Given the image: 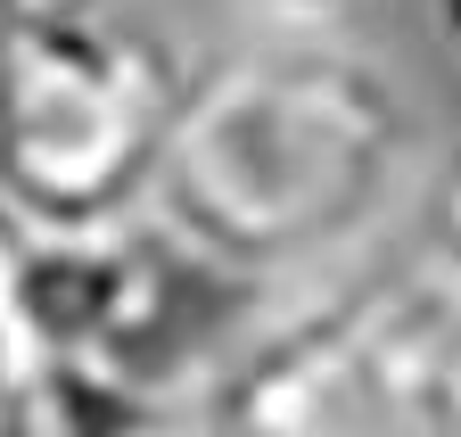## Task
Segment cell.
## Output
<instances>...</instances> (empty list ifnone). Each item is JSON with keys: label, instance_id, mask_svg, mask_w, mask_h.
Segmentation results:
<instances>
[{"label": "cell", "instance_id": "obj_1", "mask_svg": "<svg viewBox=\"0 0 461 437\" xmlns=\"http://www.w3.org/2000/svg\"><path fill=\"white\" fill-rule=\"evenodd\" d=\"M403 182V83L338 33H280L190 83L149 214L222 281H264L363 240Z\"/></svg>", "mask_w": 461, "mask_h": 437}, {"label": "cell", "instance_id": "obj_2", "mask_svg": "<svg viewBox=\"0 0 461 437\" xmlns=\"http://www.w3.org/2000/svg\"><path fill=\"white\" fill-rule=\"evenodd\" d=\"M182 99L115 0H0V223L83 240L149 214Z\"/></svg>", "mask_w": 461, "mask_h": 437}, {"label": "cell", "instance_id": "obj_3", "mask_svg": "<svg viewBox=\"0 0 461 437\" xmlns=\"http://www.w3.org/2000/svg\"><path fill=\"white\" fill-rule=\"evenodd\" d=\"M198 421L206 437H461V297L420 264L330 297L230 355Z\"/></svg>", "mask_w": 461, "mask_h": 437}, {"label": "cell", "instance_id": "obj_4", "mask_svg": "<svg viewBox=\"0 0 461 437\" xmlns=\"http://www.w3.org/2000/svg\"><path fill=\"white\" fill-rule=\"evenodd\" d=\"M222 289L230 281L198 264L157 214L83 240L17 232L25 363H75L165 405H198L222 371Z\"/></svg>", "mask_w": 461, "mask_h": 437}, {"label": "cell", "instance_id": "obj_5", "mask_svg": "<svg viewBox=\"0 0 461 437\" xmlns=\"http://www.w3.org/2000/svg\"><path fill=\"white\" fill-rule=\"evenodd\" d=\"M0 437H206V421L198 405L115 388V379L75 371V363H25Z\"/></svg>", "mask_w": 461, "mask_h": 437}, {"label": "cell", "instance_id": "obj_6", "mask_svg": "<svg viewBox=\"0 0 461 437\" xmlns=\"http://www.w3.org/2000/svg\"><path fill=\"white\" fill-rule=\"evenodd\" d=\"M420 272H437V281L461 297V141L437 157V174L420 190Z\"/></svg>", "mask_w": 461, "mask_h": 437}, {"label": "cell", "instance_id": "obj_7", "mask_svg": "<svg viewBox=\"0 0 461 437\" xmlns=\"http://www.w3.org/2000/svg\"><path fill=\"white\" fill-rule=\"evenodd\" d=\"M17 379H25V331H17V232L0 223V429H9Z\"/></svg>", "mask_w": 461, "mask_h": 437}, {"label": "cell", "instance_id": "obj_8", "mask_svg": "<svg viewBox=\"0 0 461 437\" xmlns=\"http://www.w3.org/2000/svg\"><path fill=\"white\" fill-rule=\"evenodd\" d=\"M256 9H272V17H280L288 33H321V25H330L338 9H355V0H256Z\"/></svg>", "mask_w": 461, "mask_h": 437}, {"label": "cell", "instance_id": "obj_9", "mask_svg": "<svg viewBox=\"0 0 461 437\" xmlns=\"http://www.w3.org/2000/svg\"><path fill=\"white\" fill-rule=\"evenodd\" d=\"M437 33H445V50H453V67H461V0H437Z\"/></svg>", "mask_w": 461, "mask_h": 437}]
</instances>
